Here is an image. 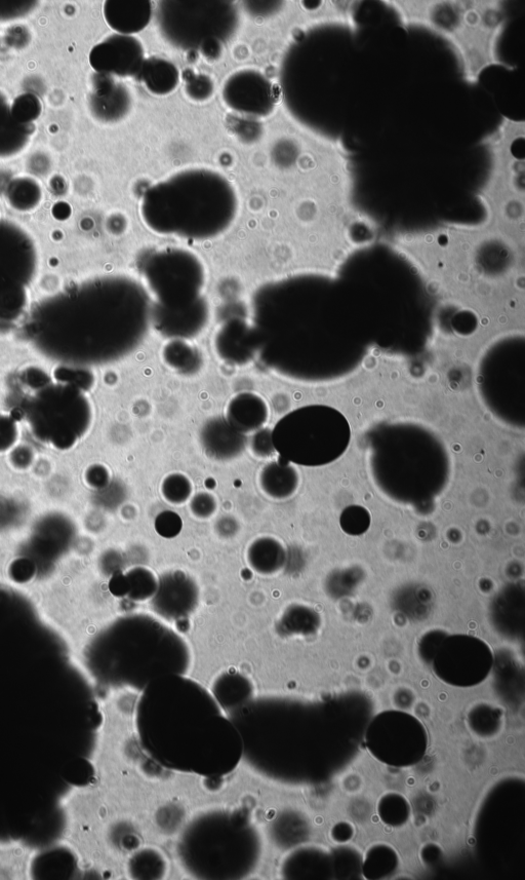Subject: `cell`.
Returning <instances> with one entry per match:
<instances>
[{
	"label": "cell",
	"instance_id": "obj_5",
	"mask_svg": "<svg viewBox=\"0 0 525 880\" xmlns=\"http://www.w3.org/2000/svg\"><path fill=\"white\" fill-rule=\"evenodd\" d=\"M109 668L106 683L114 690L142 693L158 677L187 675L191 650L176 631L156 617L133 614L106 633Z\"/></svg>",
	"mask_w": 525,
	"mask_h": 880
},
{
	"label": "cell",
	"instance_id": "obj_31",
	"mask_svg": "<svg viewBox=\"0 0 525 880\" xmlns=\"http://www.w3.org/2000/svg\"><path fill=\"white\" fill-rule=\"evenodd\" d=\"M92 483L97 487H104L108 484L109 474L104 467L96 466L91 469Z\"/></svg>",
	"mask_w": 525,
	"mask_h": 880
},
{
	"label": "cell",
	"instance_id": "obj_15",
	"mask_svg": "<svg viewBox=\"0 0 525 880\" xmlns=\"http://www.w3.org/2000/svg\"><path fill=\"white\" fill-rule=\"evenodd\" d=\"M491 612L492 623L497 630L504 635H518L524 619L523 586L512 584L504 588L495 598Z\"/></svg>",
	"mask_w": 525,
	"mask_h": 880
},
{
	"label": "cell",
	"instance_id": "obj_29",
	"mask_svg": "<svg viewBox=\"0 0 525 880\" xmlns=\"http://www.w3.org/2000/svg\"><path fill=\"white\" fill-rule=\"evenodd\" d=\"M17 430L12 419L0 416V451L10 448L16 439Z\"/></svg>",
	"mask_w": 525,
	"mask_h": 880
},
{
	"label": "cell",
	"instance_id": "obj_6",
	"mask_svg": "<svg viewBox=\"0 0 525 880\" xmlns=\"http://www.w3.org/2000/svg\"><path fill=\"white\" fill-rule=\"evenodd\" d=\"M178 854L184 869L196 878L240 879L258 866L261 840L244 814L216 810L189 823Z\"/></svg>",
	"mask_w": 525,
	"mask_h": 880
},
{
	"label": "cell",
	"instance_id": "obj_4",
	"mask_svg": "<svg viewBox=\"0 0 525 880\" xmlns=\"http://www.w3.org/2000/svg\"><path fill=\"white\" fill-rule=\"evenodd\" d=\"M139 270L156 331L172 340H187L205 330L210 320L203 294L206 273L196 255L180 248L155 250L143 257Z\"/></svg>",
	"mask_w": 525,
	"mask_h": 880
},
{
	"label": "cell",
	"instance_id": "obj_2",
	"mask_svg": "<svg viewBox=\"0 0 525 880\" xmlns=\"http://www.w3.org/2000/svg\"><path fill=\"white\" fill-rule=\"evenodd\" d=\"M237 210L233 185L206 169L182 171L154 184L141 203L143 221L153 233L192 241L225 233Z\"/></svg>",
	"mask_w": 525,
	"mask_h": 880
},
{
	"label": "cell",
	"instance_id": "obj_23",
	"mask_svg": "<svg viewBox=\"0 0 525 880\" xmlns=\"http://www.w3.org/2000/svg\"><path fill=\"white\" fill-rule=\"evenodd\" d=\"M166 363L182 373H192L198 368L199 356L186 340H172L165 349Z\"/></svg>",
	"mask_w": 525,
	"mask_h": 880
},
{
	"label": "cell",
	"instance_id": "obj_7",
	"mask_svg": "<svg viewBox=\"0 0 525 880\" xmlns=\"http://www.w3.org/2000/svg\"><path fill=\"white\" fill-rule=\"evenodd\" d=\"M158 24L173 46L198 49L210 59L221 54L222 44L237 28L238 15L231 2H161Z\"/></svg>",
	"mask_w": 525,
	"mask_h": 880
},
{
	"label": "cell",
	"instance_id": "obj_1",
	"mask_svg": "<svg viewBox=\"0 0 525 880\" xmlns=\"http://www.w3.org/2000/svg\"><path fill=\"white\" fill-rule=\"evenodd\" d=\"M135 720L143 751L161 768L223 778L242 761L235 725L213 694L186 675H165L148 684Z\"/></svg>",
	"mask_w": 525,
	"mask_h": 880
},
{
	"label": "cell",
	"instance_id": "obj_22",
	"mask_svg": "<svg viewBox=\"0 0 525 880\" xmlns=\"http://www.w3.org/2000/svg\"><path fill=\"white\" fill-rule=\"evenodd\" d=\"M319 625V617L312 608L293 605L280 618L278 630L285 635H309L317 631Z\"/></svg>",
	"mask_w": 525,
	"mask_h": 880
},
{
	"label": "cell",
	"instance_id": "obj_9",
	"mask_svg": "<svg viewBox=\"0 0 525 880\" xmlns=\"http://www.w3.org/2000/svg\"><path fill=\"white\" fill-rule=\"evenodd\" d=\"M199 588L192 577L182 570L165 573L151 598L154 614L165 621L177 622L189 618L199 603Z\"/></svg>",
	"mask_w": 525,
	"mask_h": 880
},
{
	"label": "cell",
	"instance_id": "obj_26",
	"mask_svg": "<svg viewBox=\"0 0 525 880\" xmlns=\"http://www.w3.org/2000/svg\"><path fill=\"white\" fill-rule=\"evenodd\" d=\"M183 522L181 517L172 511L160 513L155 519V529L161 537L166 539L176 538L181 532Z\"/></svg>",
	"mask_w": 525,
	"mask_h": 880
},
{
	"label": "cell",
	"instance_id": "obj_20",
	"mask_svg": "<svg viewBox=\"0 0 525 880\" xmlns=\"http://www.w3.org/2000/svg\"><path fill=\"white\" fill-rule=\"evenodd\" d=\"M137 79L152 94L165 96L174 92L178 87L180 73L178 68L167 60L149 58L144 61Z\"/></svg>",
	"mask_w": 525,
	"mask_h": 880
},
{
	"label": "cell",
	"instance_id": "obj_24",
	"mask_svg": "<svg viewBox=\"0 0 525 880\" xmlns=\"http://www.w3.org/2000/svg\"><path fill=\"white\" fill-rule=\"evenodd\" d=\"M160 492L168 503L180 506L190 501L193 495V484L184 474L174 473L168 475L161 482Z\"/></svg>",
	"mask_w": 525,
	"mask_h": 880
},
{
	"label": "cell",
	"instance_id": "obj_10",
	"mask_svg": "<svg viewBox=\"0 0 525 880\" xmlns=\"http://www.w3.org/2000/svg\"><path fill=\"white\" fill-rule=\"evenodd\" d=\"M90 61L100 74L137 79L145 61L144 49L136 37L116 34L92 50Z\"/></svg>",
	"mask_w": 525,
	"mask_h": 880
},
{
	"label": "cell",
	"instance_id": "obj_3",
	"mask_svg": "<svg viewBox=\"0 0 525 880\" xmlns=\"http://www.w3.org/2000/svg\"><path fill=\"white\" fill-rule=\"evenodd\" d=\"M74 297L80 356L87 362L120 360L143 342L151 325V304L142 284L125 276L106 277Z\"/></svg>",
	"mask_w": 525,
	"mask_h": 880
},
{
	"label": "cell",
	"instance_id": "obj_27",
	"mask_svg": "<svg viewBox=\"0 0 525 880\" xmlns=\"http://www.w3.org/2000/svg\"><path fill=\"white\" fill-rule=\"evenodd\" d=\"M213 91L214 86L208 76L192 74L186 78V93L193 100L205 101L211 98Z\"/></svg>",
	"mask_w": 525,
	"mask_h": 880
},
{
	"label": "cell",
	"instance_id": "obj_11",
	"mask_svg": "<svg viewBox=\"0 0 525 880\" xmlns=\"http://www.w3.org/2000/svg\"><path fill=\"white\" fill-rule=\"evenodd\" d=\"M200 443L207 455L217 461H230L245 451L246 435L234 429L224 417H213L200 430Z\"/></svg>",
	"mask_w": 525,
	"mask_h": 880
},
{
	"label": "cell",
	"instance_id": "obj_28",
	"mask_svg": "<svg viewBox=\"0 0 525 880\" xmlns=\"http://www.w3.org/2000/svg\"><path fill=\"white\" fill-rule=\"evenodd\" d=\"M250 448L257 458H269L276 453L272 440V430L261 429L252 434Z\"/></svg>",
	"mask_w": 525,
	"mask_h": 880
},
{
	"label": "cell",
	"instance_id": "obj_12",
	"mask_svg": "<svg viewBox=\"0 0 525 880\" xmlns=\"http://www.w3.org/2000/svg\"><path fill=\"white\" fill-rule=\"evenodd\" d=\"M96 80L91 101L96 117L105 122L124 119L132 107V97L127 87L105 74L99 73Z\"/></svg>",
	"mask_w": 525,
	"mask_h": 880
},
{
	"label": "cell",
	"instance_id": "obj_8",
	"mask_svg": "<svg viewBox=\"0 0 525 880\" xmlns=\"http://www.w3.org/2000/svg\"><path fill=\"white\" fill-rule=\"evenodd\" d=\"M226 105L253 118L269 116L276 104L273 85L256 70H241L230 76L223 89Z\"/></svg>",
	"mask_w": 525,
	"mask_h": 880
},
{
	"label": "cell",
	"instance_id": "obj_30",
	"mask_svg": "<svg viewBox=\"0 0 525 880\" xmlns=\"http://www.w3.org/2000/svg\"><path fill=\"white\" fill-rule=\"evenodd\" d=\"M215 528L221 538L230 539L235 537L240 526L234 517L224 516L216 522Z\"/></svg>",
	"mask_w": 525,
	"mask_h": 880
},
{
	"label": "cell",
	"instance_id": "obj_17",
	"mask_svg": "<svg viewBox=\"0 0 525 880\" xmlns=\"http://www.w3.org/2000/svg\"><path fill=\"white\" fill-rule=\"evenodd\" d=\"M258 483L265 495L272 500H287L299 486L297 470L279 456L277 461L267 464L259 473Z\"/></svg>",
	"mask_w": 525,
	"mask_h": 880
},
{
	"label": "cell",
	"instance_id": "obj_18",
	"mask_svg": "<svg viewBox=\"0 0 525 880\" xmlns=\"http://www.w3.org/2000/svg\"><path fill=\"white\" fill-rule=\"evenodd\" d=\"M211 693L228 715L254 699V686L244 675L228 672L216 679Z\"/></svg>",
	"mask_w": 525,
	"mask_h": 880
},
{
	"label": "cell",
	"instance_id": "obj_21",
	"mask_svg": "<svg viewBox=\"0 0 525 880\" xmlns=\"http://www.w3.org/2000/svg\"><path fill=\"white\" fill-rule=\"evenodd\" d=\"M115 581L119 585V596H127L137 602L151 600L158 586V578L142 566L130 569L125 575L118 573Z\"/></svg>",
	"mask_w": 525,
	"mask_h": 880
},
{
	"label": "cell",
	"instance_id": "obj_13",
	"mask_svg": "<svg viewBox=\"0 0 525 880\" xmlns=\"http://www.w3.org/2000/svg\"><path fill=\"white\" fill-rule=\"evenodd\" d=\"M42 854L23 838H0V880H31Z\"/></svg>",
	"mask_w": 525,
	"mask_h": 880
},
{
	"label": "cell",
	"instance_id": "obj_19",
	"mask_svg": "<svg viewBox=\"0 0 525 880\" xmlns=\"http://www.w3.org/2000/svg\"><path fill=\"white\" fill-rule=\"evenodd\" d=\"M247 560L252 570L264 577L276 575L287 562V551L278 540L261 537L248 548Z\"/></svg>",
	"mask_w": 525,
	"mask_h": 880
},
{
	"label": "cell",
	"instance_id": "obj_25",
	"mask_svg": "<svg viewBox=\"0 0 525 880\" xmlns=\"http://www.w3.org/2000/svg\"><path fill=\"white\" fill-rule=\"evenodd\" d=\"M189 502L192 515L200 520L213 517L218 510V501L210 492H198L192 495Z\"/></svg>",
	"mask_w": 525,
	"mask_h": 880
},
{
	"label": "cell",
	"instance_id": "obj_14",
	"mask_svg": "<svg viewBox=\"0 0 525 880\" xmlns=\"http://www.w3.org/2000/svg\"><path fill=\"white\" fill-rule=\"evenodd\" d=\"M225 418L241 434H254L267 424L269 407L262 397L254 393H240L228 403Z\"/></svg>",
	"mask_w": 525,
	"mask_h": 880
},
{
	"label": "cell",
	"instance_id": "obj_16",
	"mask_svg": "<svg viewBox=\"0 0 525 880\" xmlns=\"http://www.w3.org/2000/svg\"><path fill=\"white\" fill-rule=\"evenodd\" d=\"M104 16L108 25L121 35H132L144 30L152 18V4L140 2H106Z\"/></svg>",
	"mask_w": 525,
	"mask_h": 880
}]
</instances>
